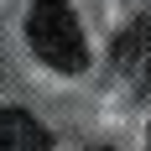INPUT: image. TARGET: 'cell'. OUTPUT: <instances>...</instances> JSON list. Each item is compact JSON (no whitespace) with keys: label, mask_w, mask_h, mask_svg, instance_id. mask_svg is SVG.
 <instances>
[{"label":"cell","mask_w":151,"mask_h":151,"mask_svg":"<svg viewBox=\"0 0 151 151\" xmlns=\"http://www.w3.org/2000/svg\"><path fill=\"white\" fill-rule=\"evenodd\" d=\"M26 42H31V52H37L47 68H58V73H78V68L89 63L83 26H78V16H73L68 0H31Z\"/></svg>","instance_id":"1"},{"label":"cell","mask_w":151,"mask_h":151,"mask_svg":"<svg viewBox=\"0 0 151 151\" xmlns=\"http://www.w3.org/2000/svg\"><path fill=\"white\" fill-rule=\"evenodd\" d=\"M52 136L26 109H0V151H47Z\"/></svg>","instance_id":"2"},{"label":"cell","mask_w":151,"mask_h":151,"mask_svg":"<svg viewBox=\"0 0 151 151\" xmlns=\"http://www.w3.org/2000/svg\"><path fill=\"white\" fill-rule=\"evenodd\" d=\"M115 63H120L125 73L141 78V89H151V26L146 21H136V26L115 42Z\"/></svg>","instance_id":"3"}]
</instances>
